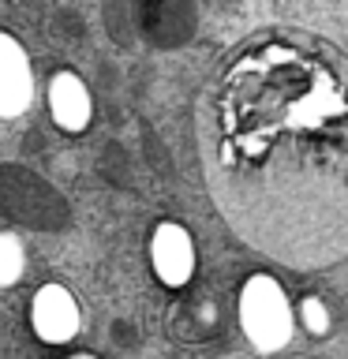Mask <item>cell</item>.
Listing matches in <instances>:
<instances>
[{
    "instance_id": "6da1fadb",
    "label": "cell",
    "mask_w": 348,
    "mask_h": 359,
    "mask_svg": "<svg viewBox=\"0 0 348 359\" xmlns=\"http://www.w3.org/2000/svg\"><path fill=\"white\" fill-rule=\"evenodd\" d=\"M199 157L225 224L274 262L348 258V56L311 34H258L199 97Z\"/></svg>"
},
{
    "instance_id": "7a4b0ae2",
    "label": "cell",
    "mask_w": 348,
    "mask_h": 359,
    "mask_svg": "<svg viewBox=\"0 0 348 359\" xmlns=\"http://www.w3.org/2000/svg\"><path fill=\"white\" fill-rule=\"evenodd\" d=\"M240 322H243V333L258 352H277V348L288 344L292 337V311H288V299L281 292L277 280L269 277H251L240 292Z\"/></svg>"
},
{
    "instance_id": "3957f363",
    "label": "cell",
    "mask_w": 348,
    "mask_h": 359,
    "mask_svg": "<svg viewBox=\"0 0 348 359\" xmlns=\"http://www.w3.org/2000/svg\"><path fill=\"white\" fill-rule=\"evenodd\" d=\"M34 97V75L19 41L0 34V116H19Z\"/></svg>"
},
{
    "instance_id": "277c9868",
    "label": "cell",
    "mask_w": 348,
    "mask_h": 359,
    "mask_svg": "<svg viewBox=\"0 0 348 359\" xmlns=\"http://www.w3.org/2000/svg\"><path fill=\"white\" fill-rule=\"evenodd\" d=\"M150 258L165 285H184L195 269V247H191L187 232L180 224H157L150 240Z\"/></svg>"
},
{
    "instance_id": "5b68a950",
    "label": "cell",
    "mask_w": 348,
    "mask_h": 359,
    "mask_svg": "<svg viewBox=\"0 0 348 359\" xmlns=\"http://www.w3.org/2000/svg\"><path fill=\"white\" fill-rule=\"evenodd\" d=\"M30 318H34V330H38L41 341H53V344L67 341V337L79 330V311L60 285H45L38 296H34Z\"/></svg>"
},
{
    "instance_id": "8992f818",
    "label": "cell",
    "mask_w": 348,
    "mask_h": 359,
    "mask_svg": "<svg viewBox=\"0 0 348 359\" xmlns=\"http://www.w3.org/2000/svg\"><path fill=\"white\" fill-rule=\"evenodd\" d=\"M49 105H53V116L64 131H83L86 120H90V94L86 86L79 83V75L64 72L53 79L49 86Z\"/></svg>"
},
{
    "instance_id": "52a82bcc",
    "label": "cell",
    "mask_w": 348,
    "mask_h": 359,
    "mask_svg": "<svg viewBox=\"0 0 348 359\" xmlns=\"http://www.w3.org/2000/svg\"><path fill=\"white\" fill-rule=\"evenodd\" d=\"M22 269V247L15 236H0V285H11Z\"/></svg>"
},
{
    "instance_id": "ba28073f",
    "label": "cell",
    "mask_w": 348,
    "mask_h": 359,
    "mask_svg": "<svg viewBox=\"0 0 348 359\" xmlns=\"http://www.w3.org/2000/svg\"><path fill=\"white\" fill-rule=\"evenodd\" d=\"M303 322H307L311 333H326V330H330V314H326V307L319 299H303Z\"/></svg>"
},
{
    "instance_id": "9c48e42d",
    "label": "cell",
    "mask_w": 348,
    "mask_h": 359,
    "mask_svg": "<svg viewBox=\"0 0 348 359\" xmlns=\"http://www.w3.org/2000/svg\"><path fill=\"white\" fill-rule=\"evenodd\" d=\"M72 359H90V355H72Z\"/></svg>"
},
{
    "instance_id": "30bf717a",
    "label": "cell",
    "mask_w": 348,
    "mask_h": 359,
    "mask_svg": "<svg viewBox=\"0 0 348 359\" xmlns=\"http://www.w3.org/2000/svg\"><path fill=\"white\" fill-rule=\"evenodd\" d=\"M225 359H240V355H225Z\"/></svg>"
}]
</instances>
